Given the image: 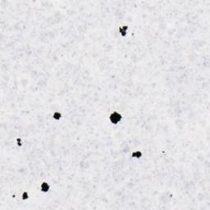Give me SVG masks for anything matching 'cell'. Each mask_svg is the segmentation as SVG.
<instances>
[{"instance_id": "obj_1", "label": "cell", "mask_w": 210, "mask_h": 210, "mask_svg": "<svg viewBox=\"0 0 210 210\" xmlns=\"http://www.w3.org/2000/svg\"><path fill=\"white\" fill-rule=\"evenodd\" d=\"M10 104L28 113H62V129L102 145L116 126L108 116L155 120L173 115L186 91L175 62L146 35L122 38L108 25L81 24L42 31L20 44L8 75Z\"/></svg>"}, {"instance_id": "obj_2", "label": "cell", "mask_w": 210, "mask_h": 210, "mask_svg": "<svg viewBox=\"0 0 210 210\" xmlns=\"http://www.w3.org/2000/svg\"><path fill=\"white\" fill-rule=\"evenodd\" d=\"M108 120L113 125H118L123 120V115L118 111H113L109 114Z\"/></svg>"}, {"instance_id": "obj_3", "label": "cell", "mask_w": 210, "mask_h": 210, "mask_svg": "<svg viewBox=\"0 0 210 210\" xmlns=\"http://www.w3.org/2000/svg\"><path fill=\"white\" fill-rule=\"evenodd\" d=\"M130 26L127 24H123L118 27V33L120 36L125 38L127 36V34L129 32Z\"/></svg>"}, {"instance_id": "obj_4", "label": "cell", "mask_w": 210, "mask_h": 210, "mask_svg": "<svg viewBox=\"0 0 210 210\" xmlns=\"http://www.w3.org/2000/svg\"><path fill=\"white\" fill-rule=\"evenodd\" d=\"M40 190L42 193H48L51 190V184L47 180H43L40 185Z\"/></svg>"}, {"instance_id": "obj_5", "label": "cell", "mask_w": 210, "mask_h": 210, "mask_svg": "<svg viewBox=\"0 0 210 210\" xmlns=\"http://www.w3.org/2000/svg\"><path fill=\"white\" fill-rule=\"evenodd\" d=\"M143 156H144V153L141 150H139V149L132 151L131 154V157L134 159H141Z\"/></svg>"}, {"instance_id": "obj_6", "label": "cell", "mask_w": 210, "mask_h": 210, "mask_svg": "<svg viewBox=\"0 0 210 210\" xmlns=\"http://www.w3.org/2000/svg\"><path fill=\"white\" fill-rule=\"evenodd\" d=\"M52 117L55 121H59L62 118V113L61 112H58V111H55L52 114Z\"/></svg>"}, {"instance_id": "obj_7", "label": "cell", "mask_w": 210, "mask_h": 210, "mask_svg": "<svg viewBox=\"0 0 210 210\" xmlns=\"http://www.w3.org/2000/svg\"><path fill=\"white\" fill-rule=\"evenodd\" d=\"M14 142H15V145H16L17 147H22V146H23V139L21 137H16V139H15V140H14Z\"/></svg>"}]
</instances>
